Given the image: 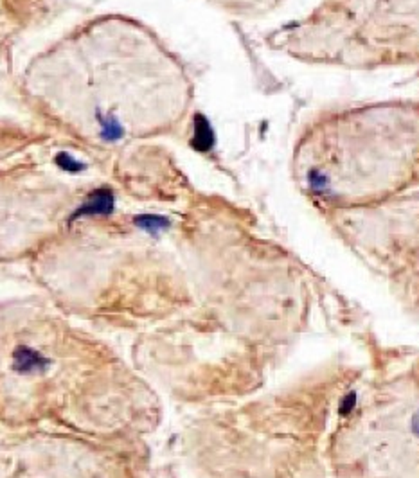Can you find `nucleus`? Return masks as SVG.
Instances as JSON below:
<instances>
[{"label": "nucleus", "mask_w": 419, "mask_h": 478, "mask_svg": "<svg viewBox=\"0 0 419 478\" xmlns=\"http://www.w3.org/2000/svg\"><path fill=\"white\" fill-rule=\"evenodd\" d=\"M130 392L99 341L38 306L0 304V428L52 423L108 435L128 421Z\"/></svg>", "instance_id": "f257e3e1"}, {"label": "nucleus", "mask_w": 419, "mask_h": 478, "mask_svg": "<svg viewBox=\"0 0 419 478\" xmlns=\"http://www.w3.org/2000/svg\"><path fill=\"white\" fill-rule=\"evenodd\" d=\"M338 478H419V364L364 396L335 435Z\"/></svg>", "instance_id": "f03ea898"}, {"label": "nucleus", "mask_w": 419, "mask_h": 478, "mask_svg": "<svg viewBox=\"0 0 419 478\" xmlns=\"http://www.w3.org/2000/svg\"><path fill=\"white\" fill-rule=\"evenodd\" d=\"M115 209V196L114 192L106 189V187H101L92 191L87 196L85 203L79 207L76 212L72 215L70 221H76L79 218H96V216H110Z\"/></svg>", "instance_id": "7ed1b4c3"}, {"label": "nucleus", "mask_w": 419, "mask_h": 478, "mask_svg": "<svg viewBox=\"0 0 419 478\" xmlns=\"http://www.w3.org/2000/svg\"><path fill=\"white\" fill-rule=\"evenodd\" d=\"M55 164L58 166L61 171L70 173V175H79L87 169V164H85V162L78 160L74 155L67 153V151H59V153H56Z\"/></svg>", "instance_id": "20e7f679"}, {"label": "nucleus", "mask_w": 419, "mask_h": 478, "mask_svg": "<svg viewBox=\"0 0 419 478\" xmlns=\"http://www.w3.org/2000/svg\"><path fill=\"white\" fill-rule=\"evenodd\" d=\"M193 142H195V146L198 148V150H207V148L213 144L211 126L207 124V121H205L204 117H200V115H196L195 119V139H193Z\"/></svg>", "instance_id": "39448f33"}]
</instances>
